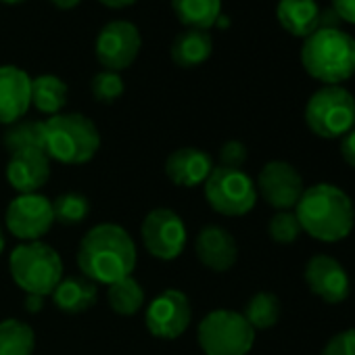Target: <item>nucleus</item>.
Returning a JSON list of instances; mask_svg holds the SVG:
<instances>
[{
    "mask_svg": "<svg viewBox=\"0 0 355 355\" xmlns=\"http://www.w3.org/2000/svg\"><path fill=\"white\" fill-rule=\"evenodd\" d=\"M5 251V234H3V228H0V253Z\"/></svg>",
    "mask_w": 355,
    "mask_h": 355,
    "instance_id": "58836bf2",
    "label": "nucleus"
},
{
    "mask_svg": "<svg viewBox=\"0 0 355 355\" xmlns=\"http://www.w3.org/2000/svg\"><path fill=\"white\" fill-rule=\"evenodd\" d=\"M5 146L11 153L19 150H44V121L36 119H19L11 123L5 132Z\"/></svg>",
    "mask_w": 355,
    "mask_h": 355,
    "instance_id": "a878e982",
    "label": "nucleus"
},
{
    "mask_svg": "<svg viewBox=\"0 0 355 355\" xmlns=\"http://www.w3.org/2000/svg\"><path fill=\"white\" fill-rule=\"evenodd\" d=\"M101 148V132L82 113H59L44 121V153L65 165H82Z\"/></svg>",
    "mask_w": 355,
    "mask_h": 355,
    "instance_id": "20e7f679",
    "label": "nucleus"
},
{
    "mask_svg": "<svg viewBox=\"0 0 355 355\" xmlns=\"http://www.w3.org/2000/svg\"><path fill=\"white\" fill-rule=\"evenodd\" d=\"M305 282L313 295L328 305H338L349 297V276L330 255H315L305 266Z\"/></svg>",
    "mask_w": 355,
    "mask_h": 355,
    "instance_id": "4468645a",
    "label": "nucleus"
},
{
    "mask_svg": "<svg viewBox=\"0 0 355 355\" xmlns=\"http://www.w3.org/2000/svg\"><path fill=\"white\" fill-rule=\"evenodd\" d=\"M247 146L241 140H228L220 148V165L222 167H232L241 169L247 161Z\"/></svg>",
    "mask_w": 355,
    "mask_h": 355,
    "instance_id": "2f4dec72",
    "label": "nucleus"
},
{
    "mask_svg": "<svg viewBox=\"0 0 355 355\" xmlns=\"http://www.w3.org/2000/svg\"><path fill=\"white\" fill-rule=\"evenodd\" d=\"M197 340L205 355H247L253 349L255 330L243 313L216 309L201 320Z\"/></svg>",
    "mask_w": 355,
    "mask_h": 355,
    "instance_id": "423d86ee",
    "label": "nucleus"
},
{
    "mask_svg": "<svg viewBox=\"0 0 355 355\" xmlns=\"http://www.w3.org/2000/svg\"><path fill=\"white\" fill-rule=\"evenodd\" d=\"M9 270L15 284L26 295L49 297L63 280V259L46 243H21L9 257Z\"/></svg>",
    "mask_w": 355,
    "mask_h": 355,
    "instance_id": "39448f33",
    "label": "nucleus"
},
{
    "mask_svg": "<svg viewBox=\"0 0 355 355\" xmlns=\"http://www.w3.org/2000/svg\"><path fill=\"white\" fill-rule=\"evenodd\" d=\"M330 3H332V11L340 21L355 26V0H330Z\"/></svg>",
    "mask_w": 355,
    "mask_h": 355,
    "instance_id": "473e14b6",
    "label": "nucleus"
},
{
    "mask_svg": "<svg viewBox=\"0 0 355 355\" xmlns=\"http://www.w3.org/2000/svg\"><path fill=\"white\" fill-rule=\"evenodd\" d=\"M301 224L297 220L295 214L291 211H278L270 224H268V234L274 243H280V245H291L299 239L301 234Z\"/></svg>",
    "mask_w": 355,
    "mask_h": 355,
    "instance_id": "c756f323",
    "label": "nucleus"
},
{
    "mask_svg": "<svg viewBox=\"0 0 355 355\" xmlns=\"http://www.w3.org/2000/svg\"><path fill=\"white\" fill-rule=\"evenodd\" d=\"M26 307H28V311H40L42 307H44V297H38V295H28V299H26Z\"/></svg>",
    "mask_w": 355,
    "mask_h": 355,
    "instance_id": "c9c22d12",
    "label": "nucleus"
},
{
    "mask_svg": "<svg viewBox=\"0 0 355 355\" xmlns=\"http://www.w3.org/2000/svg\"><path fill=\"white\" fill-rule=\"evenodd\" d=\"M101 5L109 7V9H125V7H132L136 5L138 0H98Z\"/></svg>",
    "mask_w": 355,
    "mask_h": 355,
    "instance_id": "f704fd0d",
    "label": "nucleus"
},
{
    "mask_svg": "<svg viewBox=\"0 0 355 355\" xmlns=\"http://www.w3.org/2000/svg\"><path fill=\"white\" fill-rule=\"evenodd\" d=\"M214 159L207 150L195 146L175 148L165 159V175L169 182L182 189H195L205 184L209 173L214 171Z\"/></svg>",
    "mask_w": 355,
    "mask_h": 355,
    "instance_id": "f3484780",
    "label": "nucleus"
},
{
    "mask_svg": "<svg viewBox=\"0 0 355 355\" xmlns=\"http://www.w3.org/2000/svg\"><path fill=\"white\" fill-rule=\"evenodd\" d=\"M193 320V307L187 293L178 288H167L159 293L146 307L144 324L146 330L163 340H173L182 336Z\"/></svg>",
    "mask_w": 355,
    "mask_h": 355,
    "instance_id": "9b49d317",
    "label": "nucleus"
},
{
    "mask_svg": "<svg viewBox=\"0 0 355 355\" xmlns=\"http://www.w3.org/2000/svg\"><path fill=\"white\" fill-rule=\"evenodd\" d=\"M340 157L345 159V163L355 167V128L340 138Z\"/></svg>",
    "mask_w": 355,
    "mask_h": 355,
    "instance_id": "72a5a7b5",
    "label": "nucleus"
},
{
    "mask_svg": "<svg viewBox=\"0 0 355 355\" xmlns=\"http://www.w3.org/2000/svg\"><path fill=\"white\" fill-rule=\"evenodd\" d=\"M67 96L69 88L59 76L42 73L32 78V107H36L40 113L49 117L59 115L67 105Z\"/></svg>",
    "mask_w": 355,
    "mask_h": 355,
    "instance_id": "5701e85b",
    "label": "nucleus"
},
{
    "mask_svg": "<svg viewBox=\"0 0 355 355\" xmlns=\"http://www.w3.org/2000/svg\"><path fill=\"white\" fill-rule=\"evenodd\" d=\"M320 355H355V328L334 334L324 345Z\"/></svg>",
    "mask_w": 355,
    "mask_h": 355,
    "instance_id": "7c9ffc66",
    "label": "nucleus"
},
{
    "mask_svg": "<svg viewBox=\"0 0 355 355\" xmlns=\"http://www.w3.org/2000/svg\"><path fill=\"white\" fill-rule=\"evenodd\" d=\"M320 7L315 0H278L276 19L295 38H307L320 28Z\"/></svg>",
    "mask_w": 355,
    "mask_h": 355,
    "instance_id": "6ab92c4d",
    "label": "nucleus"
},
{
    "mask_svg": "<svg viewBox=\"0 0 355 355\" xmlns=\"http://www.w3.org/2000/svg\"><path fill=\"white\" fill-rule=\"evenodd\" d=\"M90 214V201L80 193H63L53 201L55 222L63 226H78Z\"/></svg>",
    "mask_w": 355,
    "mask_h": 355,
    "instance_id": "cd10ccee",
    "label": "nucleus"
},
{
    "mask_svg": "<svg viewBox=\"0 0 355 355\" xmlns=\"http://www.w3.org/2000/svg\"><path fill=\"white\" fill-rule=\"evenodd\" d=\"M144 288L134 276H125L107 286L109 307L119 315H134L144 305Z\"/></svg>",
    "mask_w": 355,
    "mask_h": 355,
    "instance_id": "393cba45",
    "label": "nucleus"
},
{
    "mask_svg": "<svg viewBox=\"0 0 355 355\" xmlns=\"http://www.w3.org/2000/svg\"><path fill=\"white\" fill-rule=\"evenodd\" d=\"M301 65L324 86H340L355 76V38L338 28H320L303 40Z\"/></svg>",
    "mask_w": 355,
    "mask_h": 355,
    "instance_id": "7ed1b4c3",
    "label": "nucleus"
},
{
    "mask_svg": "<svg viewBox=\"0 0 355 355\" xmlns=\"http://www.w3.org/2000/svg\"><path fill=\"white\" fill-rule=\"evenodd\" d=\"M5 222L9 232L21 243L40 241L55 224L53 201H49L40 193L17 195L7 207Z\"/></svg>",
    "mask_w": 355,
    "mask_h": 355,
    "instance_id": "f8f14e48",
    "label": "nucleus"
},
{
    "mask_svg": "<svg viewBox=\"0 0 355 355\" xmlns=\"http://www.w3.org/2000/svg\"><path fill=\"white\" fill-rule=\"evenodd\" d=\"M0 3H5V5H21V3H26V0H0Z\"/></svg>",
    "mask_w": 355,
    "mask_h": 355,
    "instance_id": "4c0bfd02",
    "label": "nucleus"
},
{
    "mask_svg": "<svg viewBox=\"0 0 355 355\" xmlns=\"http://www.w3.org/2000/svg\"><path fill=\"white\" fill-rule=\"evenodd\" d=\"M197 259L211 272H228L239 259L234 236L222 226H205L195 241Z\"/></svg>",
    "mask_w": 355,
    "mask_h": 355,
    "instance_id": "a211bd4d",
    "label": "nucleus"
},
{
    "mask_svg": "<svg viewBox=\"0 0 355 355\" xmlns=\"http://www.w3.org/2000/svg\"><path fill=\"white\" fill-rule=\"evenodd\" d=\"M51 178V159L44 150H19L11 153L7 163V180L17 195L38 193Z\"/></svg>",
    "mask_w": 355,
    "mask_h": 355,
    "instance_id": "dca6fc26",
    "label": "nucleus"
},
{
    "mask_svg": "<svg viewBox=\"0 0 355 355\" xmlns=\"http://www.w3.org/2000/svg\"><path fill=\"white\" fill-rule=\"evenodd\" d=\"M51 3L57 9H61V11H71V9H76L82 3V0H51Z\"/></svg>",
    "mask_w": 355,
    "mask_h": 355,
    "instance_id": "e433bc0d",
    "label": "nucleus"
},
{
    "mask_svg": "<svg viewBox=\"0 0 355 355\" xmlns=\"http://www.w3.org/2000/svg\"><path fill=\"white\" fill-rule=\"evenodd\" d=\"M295 216L301 230L320 243L347 239L355 224V209L345 191L334 184H313L303 191Z\"/></svg>",
    "mask_w": 355,
    "mask_h": 355,
    "instance_id": "f03ea898",
    "label": "nucleus"
},
{
    "mask_svg": "<svg viewBox=\"0 0 355 355\" xmlns=\"http://www.w3.org/2000/svg\"><path fill=\"white\" fill-rule=\"evenodd\" d=\"M140 236L153 257L161 261H171L182 255L189 241V230L184 220L175 211L167 207H157L148 211L142 220Z\"/></svg>",
    "mask_w": 355,
    "mask_h": 355,
    "instance_id": "1a4fd4ad",
    "label": "nucleus"
},
{
    "mask_svg": "<svg viewBox=\"0 0 355 355\" xmlns=\"http://www.w3.org/2000/svg\"><path fill=\"white\" fill-rule=\"evenodd\" d=\"M245 320L253 326V330L272 328L280 318V301L272 293H255L245 307Z\"/></svg>",
    "mask_w": 355,
    "mask_h": 355,
    "instance_id": "bb28decb",
    "label": "nucleus"
},
{
    "mask_svg": "<svg viewBox=\"0 0 355 355\" xmlns=\"http://www.w3.org/2000/svg\"><path fill=\"white\" fill-rule=\"evenodd\" d=\"M211 53H214V40L209 32L203 30H184L180 36H175L169 49L171 61L184 69L203 65L205 61H209Z\"/></svg>",
    "mask_w": 355,
    "mask_h": 355,
    "instance_id": "412c9836",
    "label": "nucleus"
},
{
    "mask_svg": "<svg viewBox=\"0 0 355 355\" xmlns=\"http://www.w3.org/2000/svg\"><path fill=\"white\" fill-rule=\"evenodd\" d=\"M203 189L209 207L228 218L247 216L257 203L255 182L243 169L218 165L209 173Z\"/></svg>",
    "mask_w": 355,
    "mask_h": 355,
    "instance_id": "6e6552de",
    "label": "nucleus"
},
{
    "mask_svg": "<svg viewBox=\"0 0 355 355\" xmlns=\"http://www.w3.org/2000/svg\"><path fill=\"white\" fill-rule=\"evenodd\" d=\"M138 251L130 232L117 224H98L86 232L78 247L82 274L96 284H113L136 270Z\"/></svg>",
    "mask_w": 355,
    "mask_h": 355,
    "instance_id": "f257e3e1",
    "label": "nucleus"
},
{
    "mask_svg": "<svg viewBox=\"0 0 355 355\" xmlns=\"http://www.w3.org/2000/svg\"><path fill=\"white\" fill-rule=\"evenodd\" d=\"M255 189L257 195H261V199L278 211H291L297 207L305 191L301 173L286 161L266 163L257 175Z\"/></svg>",
    "mask_w": 355,
    "mask_h": 355,
    "instance_id": "ddd939ff",
    "label": "nucleus"
},
{
    "mask_svg": "<svg viewBox=\"0 0 355 355\" xmlns=\"http://www.w3.org/2000/svg\"><path fill=\"white\" fill-rule=\"evenodd\" d=\"M90 90H92V96L98 101V103H115L117 98H121L123 90H125V84L121 80V76L117 71H98L94 78H92V84H90Z\"/></svg>",
    "mask_w": 355,
    "mask_h": 355,
    "instance_id": "c85d7f7f",
    "label": "nucleus"
},
{
    "mask_svg": "<svg viewBox=\"0 0 355 355\" xmlns=\"http://www.w3.org/2000/svg\"><path fill=\"white\" fill-rule=\"evenodd\" d=\"M36 334L30 324L7 318L0 322V355H32Z\"/></svg>",
    "mask_w": 355,
    "mask_h": 355,
    "instance_id": "b1692460",
    "label": "nucleus"
},
{
    "mask_svg": "<svg viewBox=\"0 0 355 355\" xmlns=\"http://www.w3.org/2000/svg\"><path fill=\"white\" fill-rule=\"evenodd\" d=\"M32 107V78L15 65H0V123L11 125Z\"/></svg>",
    "mask_w": 355,
    "mask_h": 355,
    "instance_id": "2eb2a0df",
    "label": "nucleus"
},
{
    "mask_svg": "<svg viewBox=\"0 0 355 355\" xmlns=\"http://www.w3.org/2000/svg\"><path fill=\"white\" fill-rule=\"evenodd\" d=\"M142 36L140 30L125 19H115L103 26L94 42L96 61L107 71H123L128 69L140 55Z\"/></svg>",
    "mask_w": 355,
    "mask_h": 355,
    "instance_id": "9d476101",
    "label": "nucleus"
},
{
    "mask_svg": "<svg viewBox=\"0 0 355 355\" xmlns=\"http://www.w3.org/2000/svg\"><path fill=\"white\" fill-rule=\"evenodd\" d=\"M98 301V284L86 276L63 278L53 291V303L65 313H82Z\"/></svg>",
    "mask_w": 355,
    "mask_h": 355,
    "instance_id": "aec40b11",
    "label": "nucleus"
},
{
    "mask_svg": "<svg viewBox=\"0 0 355 355\" xmlns=\"http://www.w3.org/2000/svg\"><path fill=\"white\" fill-rule=\"evenodd\" d=\"M305 123L320 138H343L355 125V98L343 86H322L305 105Z\"/></svg>",
    "mask_w": 355,
    "mask_h": 355,
    "instance_id": "0eeeda50",
    "label": "nucleus"
},
{
    "mask_svg": "<svg viewBox=\"0 0 355 355\" xmlns=\"http://www.w3.org/2000/svg\"><path fill=\"white\" fill-rule=\"evenodd\" d=\"M171 11L187 30L207 32L222 15V0H171Z\"/></svg>",
    "mask_w": 355,
    "mask_h": 355,
    "instance_id": "4be33fe9",
    "label": "nucleus"
}]
</instances>
